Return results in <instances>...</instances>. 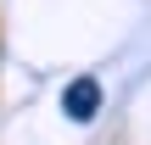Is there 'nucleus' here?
Segmentation results:
<instances>
[{
  "mask_svg": "<svg viewBox=\"0 0 151 145\" xmlns=\"http://www.w3.org/2000/svg\"><path fill=\"white\" fill-rule=\"evenodd\" d=\"M62 112H67L73 123H90V117L101 112V84H95V78H73L67 95H62Z\"/></svg>",
  "mask_w": 151,
  "mask_h": 145,
  "instance_id": "nucleus-1",
  "label": "nucleus"
}]
</instances>
